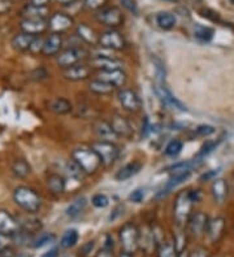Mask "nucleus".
<instances>
[{
	"label": "nucleus",
	"mask_w": 234,
	"mask_h": 257,
	"mask_svg": "<svg viewBox=\"0 0 234 257\" xmlns=\"http://www.w3.org/2000/svg\"><path fill=\"white\" fill-rule=\"evenodd\" d=\"M51 0H30V4L34 7H39V8H44L50 4Z\"/></svg>",
	"instance_id": "52"
},
{
	"label": "nucleus",
	"mask_w": 234,
	"mask_h": 257,
	"mask_svg": "<svg viewBox=\"0 0 234 257\" xmlns=\"http://www.w3.org/2000/svg\"><path fill=\"white\" fill-rule=\"evenodd\" d=\"M86 205H88V199L82 196V198L75 199L68 205V208L65 209V214L69 218H77L78 216H81Z\"/></svg>",
	"instance_id": "29"
},
{
	"label": "nucleus",
	"mask_w": 234,
	"mask_h": 257,
	"mask_svg": "<svg viewBox=\"0 0 234 257\" xmlns=\"http://www.w3.org/2000/svg\"><path fill=\"white\" fill-rule=\"evenodd\" d=\"M178 257H190L189 256V253H187L186 251H184V252H181V253H180V256Z\"/></svg>",
	"instance_id": "59"
},
{
	"label": "nucleus",
	"mask_w": 234,
	"mask_h": 257,
	"mask_svg": "<svg viewBox=\"0 0 234 257\" xmlns=\"http://www.w3.org/2000/svg\"><path fill=\"white\" fill-rule=\"evenodd\" d=\"M13 199L16 204L28 213H37L42 207L41 196L33 188L26 186H20L16 188L13 192Z\"/></svg>",
	"instance_id": "1"
},
{
	"label": "nucleus",
	"mask_w": 234,
	"mask_h": 257,
	"mask_svg": "<svg viewBox=\"0 0 234 257\" xmlns=\"http://www.w3.org/2000/svg\"><path fill=\"white\" fill-rule=\"evenodd\" d=\"M215 133V127L211 125H200L197 127V134L199 137H209Z\"/></svg>",
	"instance_id": "46"
},
{
	"label": "nucleus",
	"mask_w": 234,
	"mask_h": 257,
	"mask_svg": "<svg viewBox=\"0 0 234 257\" xmlns=\"http://www.w3.org/2000/svg\"><path fill=\"white\" fill-rule=\"evenodd\" d=\"M12 8V0H0V15L10 12Z\"/></svg>",
	"instance_id": "50"
},
{
	"label": "nucleus",
	"mask_w": 234,
	"mask_h": 257,
	"mask_svg": "<svg viewBox=\"0 0 234 257\" xmlns=\"http://www.w3.org/2000/svg\"><path fill=\"white\" fill-rule=\"evenodd\" d=\"M77 35L86 44H90V46H97V44H99V35L95 33V30L93 28H90L86 24L78 25Z\"/></svg>",
	"instance_id": "23"
},
{
	"label": "nucleus",
	"mask_w": 234,
	"mask_h": 257,
	"mask_svg": "<svg viewBox=\"0 0 234 257\" xmlns=\"http://www.w3.org/2000/svg\"><path fill=\"white\" fill-rule=\"evenodd\" d=\"M212 196L213 200L217 204H222L228 196V185H226V181L222 178L213 179L212 183Z\"/></svg>",
	"instance_id": "26"
},
{
	"label": "nucleus",
	"mask_w": 234,
	"mask_h": 257,
	"mask_svg": "<svg viewBox=\"0 0 234 257\" xmlns=\"http://www.w3.org/2000/svg\"><path fill=\"white\" fill-rule=\"evenodd\" d=\"M189 192V198L191 199L193 203H198L200 200V192L198 190H191V191H187Z\"/></svg>",
	"instance_id": "54"
},
{
	"label": "nucleus",
	"mask_w": 234,
	"mask_h": 257,
	"mask_svg": "<svg viewBox=\"0 0 234 257\" xmlns=\"http://www.w3.org/2000/svg\"><path fill=\"white\" fill-rule=\"evenodd\" d=\"M119 2L125 10L129 11L133 15H138V4L135 0H119Z\"/></svg>",
	"instance_id": "44"
},
{
	"label": "nucleus",
	"mask_w": 234,
	"mask_h": 257,
	"mask_svg": "<svg viewBox=\"0 0 234 257\" xmlns=\"http://www.w3.org/2000/svg\"><path fill=\"white\" fill-rule=\"evenodd\" d=\"M167 2H172V0H167Z\"/></svg>",
	"instance_id": "62"
},
{
	"label": "nucleus",
	"mask_w": 234,
	"mask_h": 257,
	"mask_svg": "<svg viewBox=\"0 0 234 257\" xmlns=\"http://www.w3.org/2000/svg\"><path fill=\"white\" fill-rule=\"evenodd\" d=\"M217 145H218V142H208V143H206V145L203 146V147L200 148L199 152L197 154L198 160H200V159H203V157L207 156L208 154H211V152L217 147Z\"/></svg>",
	"instance_id": "42"
},
{
	"label": "nucleus",
	"mask_w": 234,
	"mask_h": 257,
	"mask_svg": "<svg viewBox=\"0 0 234 257\" xmlns=\"http://www.w3.org/2000/svg\"><path fill=\"white\" fill-rule=\"evenodd\" d=\"M48 109L52 113H55V114L64 116V114H68L69 112H72L73 105L68 99L56 97V99H53V100L50 101V104H48Z\"/></svg>",
	"instance_id": "25"
},
{
	"label": "nucleus",
	"mask_w": 234,
	"mask_h": 257,
	"mask_svg": "<svg viewBox=\"0 0 234 257\" xmlns=\"http://www.w3.org/2000/svg\"><path fill=\"white\" fill-rule=\"evenodd\" d=\"M155 92H156V95H158V97H159L160 100H162V103L164 104V105H167L168 108H172V109H177V110H180V112H186L187 110V108L185 107L181 101L178 100L177 97L173 96V94H172L168 88L166 87V85H164V83H156Z\"/></svg>",
	"instance_id": "10"
},
{
	"label": "nucleus",
	"mask_w": 234,
	"mask_h": 257,
	"mask_svg": "<svg viewBox=\"0 0 234 257\" xmlns=\"http://www.w3.org/2000/svg\"><path fill=\"white\" fill-rule=\"evenodd\" d=\"M156 24L163 30H172L177 25V17L171 12H160L156 15Z\"/></svg>",
	"instance_id": "28"
},
{
	"label": "nucleus",
	"mask_w": 234,
	"mask_h": 257,
	"mask_svg": "<svg viewBox=\"0 0 234 257\" xmlns=\"http://www.w3.org/2000/svg\"><path fill=\"white\" fill-rule=\"evenodd\" d=\"M91 203H93V205L95 208L103 209V208L108 207L109 199L107 198L104 194H97V195H94L93 198H91Z\"/></svg>",
	"instance_id": "41"
},
{
	"label": "nucleus",
	"mask_w": 234,
	"mask_h": 257,
	"mask_svg": "<svg viewBox=\"0 0 234 257\" xmlns=\"http://www.w3.org/2000/svg\"><path fill=\"white\" fill-rule=\"evenodd\" d=\"M144 199V192L142 188H137V190H134V191L131 192L130 195H129V200L131 201V203H142Z\"/></svg>",
	"instance_id": "45"
},
{
	"label": "nucleus",
	"mask_w": 234,
	"mask_h": 257,
	"mask_svg": "<svg viewBox=\"0 0 234 257\" xmlns=\"http://www.w3.org/2000/svg\"><path fill=\"white\" fill-rule=\"evenodd\" d=\"M20 28L24 33L39 35L48 29V21L46 19H25L21 21Z\"/></svg>",
	"instance_id": "16"
},
{
	"label": "nucleus",
	"mask_w": 234,
	"mask_h": 257,
	"mask_svg": "<svg viewBox=\"0 0 234 257\" xmlns=\"http://www.w3.org/2000/svg\"><path fill=\"white\" fill-rule=\"evenodd\" d=\"M91 148L97 152L98 156H99L100 160H102V165L104 166L112 165V164L117 160V157H119L120 155L119 147H117L113 142L109 141L94 142L93 145H91Z\"/></svg>",
	"instance_id": "5"
},
{
	"label": "nucleus",
	"mask_w": 234,
	"mask_h": 257,
	"mask_svg": "<svg viewBox=\"0 0 234 257\" xmlns=\"http://www.w3.org/2000/svg\"><path fill=\"white\" fill-rule=\"evenodd\" d=\"M180 253L176 249L175 244L163 241L162 244L158 247V257H178Z\"/></svg>",
	"instance_id": "36"
},
{
	"label": "nucleus",
	"mask_w": 234,
	"mask_h": 257,
	"mask_svg": "<svg viewBox=\"0 0 234 257\" xmlns=\"http://www.w3.org/2000/svg\"><path fill=\"white\" fill-rule=\"evenodd\" d=\"M186 241H187L186 232H184L182 230L175 232V243H173V244H175L178 253H181V252L185 251V248H186Z\"/></svg>",
	"instance_id": "40"
},
{
	"label": "nucleus",
	"mask_w": 234,
	"mask_h": 257,
	"mask_svg": "<svg viewBox=\"0 0 234 257\" xmlns=\"http://www.w3.org/2000/svg\"><path fill=\"white\" fill-rule=\"evenodd\" d=\"M38 35L28 34V33H20V34H16L12 39V46L15 50L17 51H30L31 44L35 41V38Z\"/></svg>",
	"instance_id": "24"
},
{
	"label": "nucleus",
	"mask_w": 234,
	"mask_h": 257,
	"mask_svg": "<svg viewBox=\"0 0 234 257\" xmlns=\"http://www.w3.org/2000/svg\"><path fill=\"white\" fill-rule=\"evenodd\" d=\"M208 221V216L203 212H195V213L191 214L186 225L189 235L194 236V238H199L203 234H206Z\"/></svg>",
	"instance_id": "9"
},
{
	"label": "nucleus",
	"mask_w": 234,
	"mask_h": 257,
	"mask_svg": "<svg viewBox=\"0 0 234 257\" xmlns=\"http://www.w3.org/2000/svg\"><path fill=\"white\" fill-rule=\"evenodd\" d=\"M190 257H211V253H209L208 249H206L204 247H197L195 249L189 253Z\"/></svg>",
	"instance_id": "48"
},
{
	"label": "nucleus",
	"mask_w": 234,
	"mask_h": 257,
	"mask_svg": "<svg viewBox=\"0 0 234 257\" xmlns=\"http://www.w3.org/2000/svg\"><path fill=\"white\" fill-rule=\"evenodd\" d=\"M150 128H151L150 121H148L147 117H144L143 121H142V137H147L148 133H150Z\"/></svg>",
	"instance_id": "51"
},
{
	"label": "nucleus",
	"mask_w": 234,
	"mask_h": 257,
	"mask_svg": "<svg viewBox=\"0 0 234 257\" xmlns=\"http://www.w3.org/2000/svg\"><path fill=\"white\" fill-rule=\"evenodd\" d=\"M120 243L125 253H135L139 248V230L133 223H126L120 230Z\"/></svg>",
	"instance_id": "4"
},
{
	"label": "nucleus",
	"mask_w": 234,
	"mask_h": 257,
	"mask_svg": "<svg viewBox=\"0 0 234 257\" xmlns=\"http://www.w3.org/2000/svg\"><path fill=\"white\" fill-rule=\"evenodd\" d=\"M218 173V170H211V172H207L204 173L202 177H200V181H203V182H206V181H209V179H212L213 177L216 176Z\"/></svg>",
	"instance_id": "53"
},
{
	"label": "nucleus",
	"mask_w": 234,
	"mask_h": 257,
	"mask_svg": "<svg viewBox=\"0 0 234 257\" xmlns=\"http://www.w3.org/2000/svg\"><path fill=\"white\" fill-rule=\"evenodd\" d=\"M95 19L99 24L106 25L111 29L119 28L124 22V15L121 10L117 7H104L102 10L97 11Z\"/></svg>",
	"instance_id": "6"
},
{
	"label": "nucleus",
	"mask_w": 234,
	"mask_h": 257,
	"mask_svg": "<svg viewBox=\"0 0 234 257\" xmlns=\"http://www.w3.org/2000/svg\"><path fill=\"white\" fill-rule=\"evenodd\" d=\"M99 46L108 50L121 51L124 50L126 43L121 33L117 32L116 29H109L99 35Z\"/></svg>",
	"instance_id": "8"
},
{
	"label": "nucleus",
	"mask_w": 234,
	"mask_h": 257,
	"mask_svg": "<svg viewBox=\"0 0 234 257\" xmlns=\"http://www.w3.org/2000/svg\"><path fill=\"white\" fill-rule=\"evenodd\" d=\"M140 169H142V163L140 161H131V163L122 166L121 169L116 173V181H119V182L128 181L131 177H134L135 174H138L140 172Z\"/></svg>",
	"instance_id": "22"
},
{
	"label": "nucleus",
	"mask_w": 234,
	"mask_h": 257,
	"mask_svg": "<svg viewBox=\"0 0 234 257\" xmlns=\"http://www.w3.org/2000/svg\"><path fill=\"white\" fill-rule=\"evenodd\" d=\"M193 201L189 198V192L182 191L177 195L175 201V207H173V214H175V220L178 227H184L187 225V221L190 218L191 208H193Z\"/></svg>",
	"instance_id": "3"
},
{
	"label": "nucleus",
	"mask_w": 234,
	"mask_h": 257,
	"mask_svg": "<svg viewBox=\"0 0 234 257\" xmlns=\"http://www.w3.org/2000/svg\"><path fill=\"white\" fill-rule=\"evenodd\" d=\"M93 74V66L86 65V64H77L68 69H64V78L72 82L85 81Z\"/></svg>",
	"instance_id": "13"
},
{
	"label": "nucleus",
	"mask_w": 234,
	"mask_h": 257,
	"mask_svg": "<svg viewBox=\"0 0 234 257\" xmlns=\"http://www.w3.org/2000/svg\"><path fill=\"white\" fill-rule=\"evenodd\" d=\"M93 130L100 141L112 142L113 139L117 138V135L113 132L111 123L106 122V121H102V119H98V121H95L93 123Z\"/></svg>",
	"instance_id": "21"
},
{
	"label": "nucleus",
	"mask_w": 234,
	"mask_h": 257,
	"mask_svg": "<svg viewBox=\"0 0 234 257\" xmlns=\"http://www.w3.org/2000/svg\"><path fill=\"white\" fill-rule=\"evenodd\" d=\"M107 0H85L84 4L88 10L91 11H99L102 8H104Z\"/></svg>",
	"instance_id": "43"
},
{
	"label": "nucleus",
	"mask_w": 234,
	"mask_h": 257,
	"mask_svg": "<svg viewBox=\"0 0 234 257\" xmlns=\"http://www.w3.org/2000/svg\"><path fill=\"white\" fill-rule=\"evenodd\" d=\"M89 88H90V91L94 92V94L97 95H112L115 92L116 87L112 86L108 82H104L102 79H93L90 82V85H89Z\"/></svg>",
	"instance_id": "27"
},
{
	"label": "nucleus",
	"mask_w": 234,
	"mask_h": 257,
	"mask_svg": "<svg viewBox=\"0 0 234 257\" xmlns=\"http://www.w3.org/2000/svg\"><path fill=\"white\" fill-rule=\"evenodd\" d=\"M88 51L81 47H70L66 48L57 55V65L62 69H68L70 66L77 65L84 59L88 57Z\"/></svg>",
	"instance_id": "7"
},
{
	"label": "nucleus",
	"mask_w": 234,
	"mask_h": 257,
	"mask_svg": "<svg viewBox=\"0 0 234 257\" xmlns=\"http://www.w3.org/2000/svg\"><path fill=\"white\" fill-rule=\"evenodd\" d=\"M182 147H184V143H182L180 139H173V141H171L168 145H167L166 151H164V152H166L167 156L175 157L181 152Z\"/></svg>",
	"instance_id": "39"
},
{
	"label": "nucleus",
	"mask_w": 234,
	"mask_h": 257,
	"mask_svg": "<svg viewBox=\"0 0 234 257\" xmlns=\"http://www.w3.org/2000/svg\"><path fill=\"white\" fill-rule=\"evenodd\" d=\"M72 159L81 166L85 174H94L102 165V160L93 148L80 147L72 152Z\"/></svg>",
	"instance_id": "2"
},
{
	"label": "nucleus",
	"mask_w": 234,
	"mask_h": 257,
	"mask_svg": "<svg viewBox=\"0 0 234 257\" xmlns=\"http://www.w3.org/2000/svg\"><path fill=\"white\" fill-rule=\"evenodd\" d=\"M12 173L16 178H26V177L30 174L31 168L29 165V163L24 159H16L12 164Z\"/></svg>",
	"instance_id": "31"
},
{
	"label": "nucleus",
	"mask_w": 234,
	"mask_h": 257,
	"mask_svg": "<svg viewBox=\"0 0 234 257\" xmlns=\"http://www.w3.org/2000/svg\"><path fill=\"white\" fill-rule=\"evenodd\" d=\"M98 79H102L104 82H108L112 86L117 87H124L126 83V74L122 72V69L109 70V72H99Z\"/></svg>",
	"instance_id": "20"
},
{
	"label": "nucleus",
	"mask_w": 234,
	"mask_h": 257,
	"mask_svg": "<svg viewBox=\"0 0 234 257\" xmlns=\"http://www.w3.org/2000/svg\"><path fill=\"white\" fill-rule=\"evenodd\" d=\"M225 230V220L222 217H216L212 220L208 221V226H207L206 234L211 243H216L221 239L222 234Z\"/></svg>",
	"instance_id": "18"
},
{
	"label": "nucleus",
	"mask_w": 234,
	"mask_h": 257,
	"mask_svg": "<svg viewBox=\"0 0 234 257\" xmlns=\"http://www.w3.org/2000/svg\"><path fill=\"white\" fill-rule=\"evenodd\" d=\"M56 239L55 234H51V232H43L38 238L33 239V247L34 248H42L47 244H51Z\"/></svg>",
	"instance_id": "37"
},
{
	"label": "nucleus",
	"mask_w": 234,
	"mask_h": 257,
	"mask_svg": "<svg viewBox=\"0 0 234 257\" xmlns=\"http://www.w3.org/2000/svg\"><path fill=\"white\" fill-rule=\"evenodd\" d=\"M78 238V231L75 229H69L66 230L64 234H62L61 239H60V247L64 248V249H68V248H72L77 244Z\"/></svg>",
	"instance_id": "32"
},
{
	"label": "nucleus",
	"mask_w": 234,
	"mask_h": 257,
	"mask_svg": "<svg viewBox=\"0 0 234 257\" xmlns=\"http://www.w3.org/2000/svg\"><path fill=\"white\" fill-rule=\"evenodd\" d=\"M56 2H60V3H62V4H70V3H73V2H74V0H56Z\"/></svg>",
	"instance_id": "58"
},
{
	"label": "nucleus",
	"mask_w": 234,
	"mask_h": 257,
	"mask_svg": "<svg viewBox=\"0 0 234 257\" xmlns=\"http://www.w3.org/2000/svg\"><path fill=\"white\" fill-rule=\"evenodd\" d=\"M64 172L66 173V176L72 179H81L84 177L85 172L81 169V166L78 165L74 160H68L64 166Z\"/></svg>",
	"instance_id": "33"
},
{
	"label": "nucleus",
	"mask_w": 234,
	"mask_h": 257,
	"mask_svg": "<svg viewBox=\"0 0 234 257\" xmlns=\"http://www.w3.org/2000/svg\"><path fill=\"white\" fill-rule=\"evenodd\" d=\"M19 230H20L19 221L16 220L12 214L8 213L7 210L0 209V231L12 236L13 234L19 231Z\"/></svg>",
	"instance_id": "19"
},
{
	"label": "nucleus",
	"mask_w": 234,
	"mask_h": 257,
	"mask_svg": "<svg viewBox=\"0 0 234 257\" xmlns=\"http://www.w3.org/2000/svg\"><path fill=\"white\" fill-rule=\"evenodd\" d=\"M43 44L44 39H42V38L38 35V37L35 38V41L33 42V44H31L30 52H33V54H39V52H42V50H43Z\"/></svg>",
	"instance_id": "47"
},
{
	"label": "nucleus",
	"mask_w": 234,
	"mask_h": 257,
	"mask_svg": "<svg viewBox=\"0 0 234 257\" xmlns=\"http://www.w3.org/2000/svg\"><path fill=\"white\" fill-rule=\"evenodd\" d=\"M47 187L52 194L61 195L65 190V179L60 174H50L47 178Z\"/></svg>",
	"instance_id": "30"
},
{
	"label": "nucleus",
	"mask_w": 234,
	"mask_h": 257,
	"mask_svg": "<svg viewBox=\"0 0 234 257\" xmlns=\"http://www.w3.org/2000/svg\"><path fill=\"white\" fill-rule=\"evenodd\" d=\"M91 66L99 72H109V70H117L122 68V63L120 60L107 55H97L91 59Z\"/></svg>",
	"instance_id": "12"
},
{
	"label": "nucleus",
	"mask_w": 234,
	"mask_h": 257,
	"mask_svg": "<svg viewBox=\"0 0 234 257\" xmlns=\"http://www.w3.org/2000/svg\"><path fill=\"white\" fill-rule=\"evenodd\" d=\"M73 19L66 13L57 12L50 17L48 20V28L52 30L53 33H59L61 34L62 32L68 30L69 28H72Z\"/></svg>",
	"instance_id": "14"
},
{
	"label": "nucleus",
	"mask_w": 234,
	"mask_h": 257,
	"mask_svg": "<svg viewBox=\"0 0 234 257\" xmlns=\"http://www.w3.org/2000/svg\"><path fill=\"white\" fill-rule=\"evenodd\" d=\"M11 241H12V236L0 231V251H3L6 248H8Z\"/></svg>",
	"instance_id": "49"
},
{
	"label": "nucleus",
	"mask_w": 234,
	"mask_h": 257,
	"mask_svg": "<svg viewBox=\"0 0 234 257\" xmlns=\"http://www.w3.org/2000/svg\"><path fill=\"white\" fill-rule=\"evenodd\" d=\"M194 37L199 39L200 42H209L212 41L213 38V30L211 28H206V26L197 25L194 29Z\"/></svg>",
	"instance_id": "35"
},
{
	"label": "nucleus",
	"mask_w": 234,
	"mask_h": 257,
	"mask_svg": "<svg viewBox=\"0 0 234 257\" xmlns=\"http://www.w3.org/2000/svg\"><path fill=\"white\" fill-rule=\"evenodd\" d=\"M48 10L47 7L44 8H39V7H34L29 4L24 8V15H25V19H46Z\"/></svg>",
	"instance_id": "34"
},
{
	"label": "nucleus",
	"mask_w": 234,
	"mask_h": 257,
	"mask_svg": "<svg viewBox=\"0 0 234 257\" xmlns=\"http://www.w3.org/2000/svg\"><path fill=\"white\" fill-rule=\"evenodd\" d=\"M42 257H59V248H51L50 251L42 254Z\"/></svg>",
	"instance_id": "55"
},
{
	"label": "nucleus",
	"mask_w": 234,
	"mask_h": 257,
	"mask_svg": "<svg viewBox=\"0 0 234 257\" xmlns=\"http://www.w3.org/2000/svg\"><path fill=\"white\" fill-rule=\"evenodd\" d=\"M111 126H112L113 132L117 137H121V138H131L133 135V127H131L130 122L125 117L120 116V114H113L111 117Z\"/></svg>",
	"instance_id": "15"
},
{
	"label": "nucleus",
	"mask_w": 234,
	"mask_h": 257,
	"mask_svg": "<svg viewBox=\"0 0 234 257\" xmlns=\"http://www.w3.org/2000/svg\"><path fill=\"white\" fill-rule=\"evenodd\" d=\"M229 2H230L231 4H234V0H229Z\"/></svg>",
	"instance_id": "61"
},
{
	"label": "nucleus",
	"mask_w": 234,
	"mask_h": 257,
	"mask_svg": "<svg viewBox=\"0 0 234 257\" xmlns=\"http://www.w3.org/2000/svg\"><path fill=\"white\" fill-rule=\"evenodd\" d=\"M62 48V35L59 33H52L48 38L44 39L42 54L44 56H56Z\"/></svg>",
	"instance_id": "17"
},
{
	"label": "nucleus",
	"mask_w": 234,
	"mask_h": 257,
	"mask_svg": "<svg viewBox=\"0 0 234 257\" xmlns=\"http://www.w3.org/2000/svg\"><path fill=\"white\" fill-rule=\"evenodd\" d=\"M97 257H112V251H109V249L103 248V249L97 254Z\"/></svg>",
	"instance_id": "57"
},
{
	"label": "nucleus",
	"mask_w": 234,
	"mask_h": 257,
	"mask_svg": "<svg viewBox=\"0 0 234 257\" xmlns=\"http://www.w3.org/2000/svg\"><path fill=\"white\" fill-rule=\"evenodd\" d=\"M194 166H197L195 161H182V163H177L175 165L169 166V172L173 174V173H185V172H191Z\"/></svg>",
	"instance_id": "38"
},
{
	"label": "nucleus",
	"mask_w": 234,
	"mask_h": 257,
	"mask_svg": "<svg viewBox=\"0 0 234 257\" xmlns=\"http://www.w3.org/2000/svg\"><path fill=\"white\" fill-rule=\"evenodd\" d=\"M93 248H94V241L93 240L88 241V243L84 245V248H82V253L86 256V254H89L91 251H93Z\"/></svg>",
	"instance_id": "56"
},
{
	"label": "nucleus",
	"mask_w": 234,
	"mask_h": 257,
	"mask_svg": "<svg viewBox=\"0 0 234 257\" xmlns=\"http://www.w3.org/2000/svg\"><path fill=\"white\" fill-rule=\"evenodd\" d=\"M119 257H134V256H133V254H130V253H125V252H124V253L120 254Z\"/></svg>",
	"instance_id": "60"
},
{
	"label": "nucleus",
	"mask_w": 234,
	"mask_h": 257,
	"mask_svg": "<svg viewBox=\"0 0 234 257\" xmlns=\"http://www.w3.org/2000/svg\"><path fill=\"white\" fill-rule=\"evenodd\" d=\"M119 101L122 105L125 110L131 113H137L139 112L140 108H142V101H140L139 96L135 94L133 90H129V88H122L120 90L119 95Z\"/></svg>",
	"instance_id": "11"
}]
</instances>
